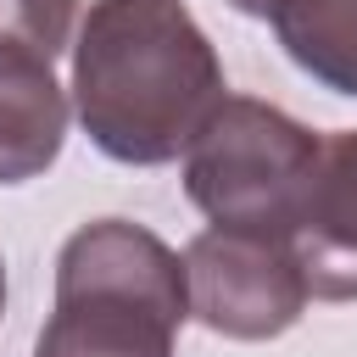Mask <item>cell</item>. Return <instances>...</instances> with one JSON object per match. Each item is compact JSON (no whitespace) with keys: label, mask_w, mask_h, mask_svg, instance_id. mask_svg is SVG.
Segmentation results:
<instances>
[{"label":"cell","mask_w":357,"mask_h":357,"mask_svg":"<svg viewBox=\"0 0 357 357\" xmlns=\"http://www.w3.org/2000/svg\"><path fill=\"white\" fill-rule=\"evenodd\" d=\"M223 100V61L184 0H95L78 22L73 106L100 156L162 167Z\"/></svg>","instance_id":"cell-1"},{"label":"cell","mask_w":357,"mask_h":357,"mask_svg":"<svg viewBox=\"0 0 357 357\" xmlns=\"http://www.w3.org/2000/svg\"><path fill=\"white\" fill-rule=\"evenodd\" d=\"M190 318L184 262L128 218H95L56 257V307L33 357H173Z\"/></svg>","instance_id":"cell-2"},{"label":"cell","mask_w":357,"mask_h":357,"mask_svg":"<svg viewBox=\"0 0 357 357\" xmlns=\"http://www.w3.org/2000/svg\"><path fill=\"white\" fill-rule=\"evenodd\" d=\"M318 145L324 139L279 106L229 95L184 151V195L212 229L273 234L296 245V218Z\"/></svg>","instance_id":"cell-3"},{"label":"cell","mask_w":357,"mask_h":357,"mask_svg":"<svg viewBox=\"0 0 357 357\" xmlns=\"http://www.w3.org/2000/svg\"><path fill=\"white\" fill-rule=\"evenodd\" d=\"M190 312L223 340H273L307 307V268L290 240L201 229L184 251Z\"/></svg>","instance_id":"cell-4"},{"label":"cell","mask_w":357,"mask_h":357,"mask_svg":"<svg viewBox=\"0 0 357 357\" xmlns=\"http://www.w3.org/2000/svg\"><path fill=\"white\" fill-rule=\"evenodd\" d=\"M296 257L312 296L357 301V128H340L318 145L296 218Z\"/></svg>","instance_id":"cell-5"},{"label":"cell","mask_w":357,"mask_h":357,"mask_svg":"<svg viewBox=\"0 0 357 357\" xmlns=\"http://www.w3.org/2000/svg\"><path fill=\"white\" fill-rule=\"evenodd\" d=\"M67 139V89L56 84L50 61L0 45V184L39 178Z\"/></svg>","instance_id":"cell-6"},{"label":"cell","mask_w":357,"mask_h":357,"mask_svg":"<svg viewBox=\"0 0 357 357\" xmlns=\"http://www.w3.org/2000/svg\"><path fill=\"white\" fill-rule=\"evenodd\" d=\"M240 17L273 22L284 56L335 95H357V0H229Z\"/></svg>","instance_id":"cell-7"},{"label":"cell","mask_w":357,"mask_h":357,"mask_svg":"<svg viewBox=\"0 0 357 357\" xmlns=\"http://www.w3.org/2000/svg\"><path fill=\"white\" fill-rule=\"evenodd\" d=\"M73 17L78 0H0V45H22L45 61L73 50Z\"/></svg>","instance_id":"cell-8"},{"label":"cell","mask_w":357,"mask_h":357,"mask_svg":"<svg viewBox=\"0 0 357 357\" xmlns=\"http://www.w3.org/2000/svg\"><path fill=\"white\" fill-rule=\"evenodd\" d=\"M0 312H6V262H0Z\"/></svg>","instance_id":"cell-9"}]
</instances>
